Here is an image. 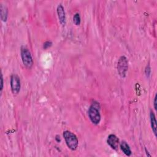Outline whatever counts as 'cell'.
<instances>
[{
    "label": "cell",
    "instance_id": "6da1fadb",
    "mask_svg": "<svg viewBox=\"0 0 157 157\" xmlns=\"http://www.w3.org/2000/svg\"><path fill=\"white\" fill-rule=\"evenodd\" d=\"M88 116L91 122L95 125H98L101 120L100 106L98 102L94 101L88 110Z\"/></svg>",
    "mask_w": 157,
    "mask_h": 157
},
{
    "label": "cell",
    "instance_id": "7a4b0ae2",
    "mask_svg": "<svg viewBox=\"0 0 157 157\" xmlns=\"http://www.w3.org/2000/svg\"><path fill=\"white\" fill-rule=\"evenodd\" d=\"M63 137L69 148L72 150H76L79 143L77 136L71 131H65L63 132Z\"/></svg>",
    "mask_w": 157,
    "mask_h": 157
},
{
    "label": "cell",
    "instance_id": "3957f363",
    "mask_svg": "<svg viewBox=\"0 0 157 157\" xmlns=\"http://www.w3.org/2000/svg\"><path fill=\"white\" fill-rule=\"evenodd\" d=\"M21 57L24 66L28 68H31L33 66V60L31 52L26 46H22L21 47Z\"/></svg>",
    "mask_w": 157,
    "mask_h": 157
},
{
    "label": "cell",
    "instance_id": "277c9868",
    "mask_svg": "<svg viewBox=\"0 0 157 157\" xmlns=\"http://www.w3.org/2000/svg\"><path fill=\"white\" fill-rule=\"evenodd\" d=\"M128 68V62L125 56H122L119 58L117 63V71L119 75L122 77H125Z\"/></svg>",
    "mask_w": 157,
    "mask_h": 157
},
{
    "label": "cell",
    "instance_id": "5b68a950",
    "mask_svg": "<svg viewBox=\"0 0 157 157\" xmlns=\"http://www.w3.org/2000/svg\"><path fill=\"white\" fill-rule=\"evenodd\" d=\"M11 87L12 93L18 94L20 90V79L17 74H12L11 77Z\"/></svg>",
    "mask_w": 157,
    "mask_h": 157
},
{
    "label": "cell",
    "instance_id": "8992f818",
    "mask_svg": "<svg viewBox=\"0 0 157 157\" xmlns=\"http://www.w3.org/2000/svg\"><path fill=\"white\" fill-rule=\"evenodd\" d=\"M107 142L108 145L111 148L115 150H117L118 149L119 139L115 134H110L107 139Z\"/></svg>",
    "mask_w": 157,
    "mask_h": 157
},
{
    "label": "cell",
    "instance_id": "52a82bcc",
    "mask_svg": "<svg viewBox=\"0 0 157 157\" xmlns=\"http://www.w3.org/2000/svg\"><path fill=\"white\" fill-rule=\"evenodd\" d=\"M57 14L60 23L62 25H64L66 23V14L63 6L60 4L57 7Z\"/></svg>",
    "mask_w": 157,
    "mask_h": 157
},
{
    "label": "cell",
    "instance_id": "ba28073f",
    "mask_svg": "<svg viewBox=\"0 0 157 157\" xmlns=\"http://www.w3.org/2000/svg\"><path fill=\"white\" fill-rule=\"evenodd\" d=\"M120 145L121 150L126 156H129L131 155V150L130 147L125 141H122Z\"/></svg>",
    "mask_w": 157,
    "mask_h": 157
},
{
    "label": "cell",
    "instance_id": "9c48e42d",
    "mask_svg": "<svg viewBox=\"0 0 157 157\" xmlns=\"http://www.w3.org/2000/svg\"><path fill=\"white\" fill-rule=\"evenodd\" d=\"M150 123H151V127L152 129V131L156 136V121L155 115L153 111L150 112Z\"/></svg>",
    "mask_w": 157,
    "mask_h": 157
},
{
    "label": "cell",
    "instance_id": "30bf717a",
    "mask_svg": "<svg viewBox=\"0 0 157 157\" xmlns=\"http://www.w3.org/2000/svg\"><path fill=\"white\" fill-rule=\"evenodd\" d=\"M1 18L2 21L3 22H6L7 19V15H8V10L7 8L6 7V6L1 4Z\"/></svg>",
    "mask_w": 157,
    "mask_h": 157
},
{
    "label": "cell",
    "instance_id": "8fae6325",
    "mask_svg": "<svg viewBox=\"0 0 157 157\" xmlns=\"http://www.w3.org/2000/svg\"><path fill=\"white\" fill-rule=\"evenodd\" d=\"M73 22L76 25H79L80 24V16L79 13H76L74 15Z\"/></svg>",
    "mask_w": 157,
    "mask_h": 157
},
{
    "label": "cell",
    "instance_id": "7c38bea8",
    "mask_svg": "<svg viewBox=\"0 0 157 157\" xmlns=\"http://www.w3.org/2000/svg\"><path fill=\"white\" fill-rule=\"evenodd\" d=\"M52 45V42L51 41H46L43 45V47L44 49H47L48 48L50 47Z\"/></svg>",
    "mask_w": 157,
    "mask_h": 157
},
{
    "label": "cell",
    "instance_id": "4fadbf2b",
    "mask_svg": "<svg viewBox=\"0 0 157 157\" xmlns=\"http://www.w3.org/2000/svg\"><path fill=\"white\" fill-rule=\"evenodd\" d=\"M150 72H151V69H150V67L149 65L147 66L146 68H145V74L147 77H149L150 74Z\"/></svg>",
    "mask_w": 157,
    "mask_h": 157
},
{
    "label": "cell",
    "instance_id": "5bb4252c",
    "mask_svg": "<svg viewBox=\"0 0 157 157\" xmlns=\"http://www.w3.org/2000/svg\"><path fill=\"white\" fill-rule=\"evenodd\" d=\"M3 89V74H1V91H2Z\"/></svg>",
    "mask_w": 157,
    "mask_h": 157
},
{
    "label": "cell",
    "instance_id": "9a60e30c",
    "mask_svg": "<svg viewBox=\"0 0 157 157\" xmlns=\"http://www.w3.org/2000/svg\"><path fill=\"white\" fill-rule=\"evenodd\" d=\"M153 106L155 110H156V94L155 95L154 100H153Z\"/></svg>",
    "mask_w": 157,
    "mask_h": 157
},
{
    "label": "cell",
    "instance_id": "2e32d148",
    "mask_svg": "<svg viewBox=\"0 0 157 157\" xmlns=\"http://www.w3.org/2000/svg\"><path fill=\"white\" fill-rule=\"evenodd\" d=\"M55 139H56V141H57L58 142H60L61 139H60V136H56V138H55Z\"/></svg>",
    "mask_w": 157,
    "mask_h": 157
},
{
    "label": "cell",
    "instance_id": "e0dca14e",
    "mask_svg": "<svg viewBox=\"0 0 157 157\" xmlns=\"http://www.w3.org/2000/svg\"><path fill=\"white\" fill-rule=\"evenodd\" d=\"M145 152H146V154H147V156H151V155H150V154H149V152H148V151L147 150V149H145Z\"/></svg>",
    "mask_w": 157,
    "mask_h": 157
}]
</instances>
